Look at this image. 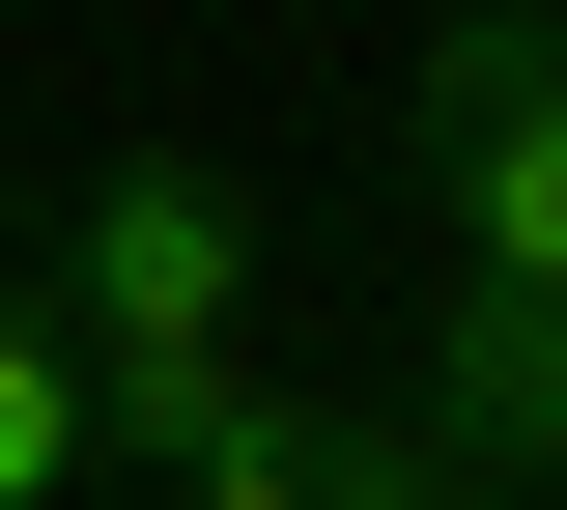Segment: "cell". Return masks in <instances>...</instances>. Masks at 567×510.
<instances>
[{
  "mask_svg": "<svg viewBox=\"0 0 567 510\" xmlns=\"http://www.w3.org/2000/svg\"><path fill=\"white\" fill-rule=\"evenodd\" d=\"M425 227H454V284L567 312V0L425 29Z\"/></svg>",
  "mask_w": 567,
  "mask_h": 510,
  "instance_id": "7a4b0ae2",
  "label": "cell"
},
{
  "mask_svg": "<svg viewBox=\"0 0 567 510\" xmlns=\"http://www.w3.org/2000/svg\"><path fill=\"white\" fill-rule=\"evenodd\" d=\"M29 312L85 341V454H142V482H199V454L256 426V199H227L199 143H114L85 170Z\"/></svg>",
  "mask_w": 567,
  "mask_h": 510,
  "instance_id": "6da1fadb",
  "label": "cell"
},
{
  "mask_svg": "<svg viewBox=\"0 0 567 510\" xmlns=\"http://www.w3.org/2000/svg\"><path fill=\"white\" fill-rule=\"evenodd\" d=\"M425 29H483V0H425Z\"/></svg>",
  "mask_w": 567,
  "mask_h": 510,
  "instance_id": "8992f818",
  "label": "cell"
},
{
  "mask_svg": "<svg viewBox=\"0 0 567 510\" xmlns=\"http://www.w3.org/2000/svg\"><path fill=\"white\" fill-rule=\"evenodd\" d=\"M425 482H454V454H425L398 397H341V426H284V397H256V426H227L171 510H425Z\"/></svg>",
  "mask_w": 567,
  "mask_h": 510,
  "instance_id": "277c9868",
  "label": "cell"
},
{
  "mask_svg": "<svg viewBox=\"0 0 567 510\" xmlns=\"http://www.w3.org/2000/svg\"><path fill=\"white\" fill-rule=\"evenodd\" d=\"M0 510H85V341L0 284Z\"/></svg>",
  "mask_w": 567,
  "mask_h": 510,
  "instance_id": "5b68a950",
  "label": "cell"
},
{
  "mask_svg": "<svg viewBox=\"0 0 567 510\" xmlns=\"http://www.w3.org/2000/svg\"><path fill=\"white\" fill-rule=\"evenodd\" d=\"M398 426L454 454L483 510H539V482H567V312H511V284H454V312H425V397H398Z\"/></svg>",
  "mask_w": 567,
  "mask_h": 510,
  "instance_id": "3957f363",
  "label": "cell"
},
{
  "mask_svg": "<svg viewBox=\"0 0 567 510\" xmlns=\"http://www.w3.org/2000/svg\"><path fill=\"white\" fill-rule=\"evenodd\" d=\"M425 510H483V482H425Z\"/></svg>",
  "mask_w": 567,
  "mask_h": 510,
  "instance_id": "52a82bcc",
  "label": "cell"
}]
</instances>
